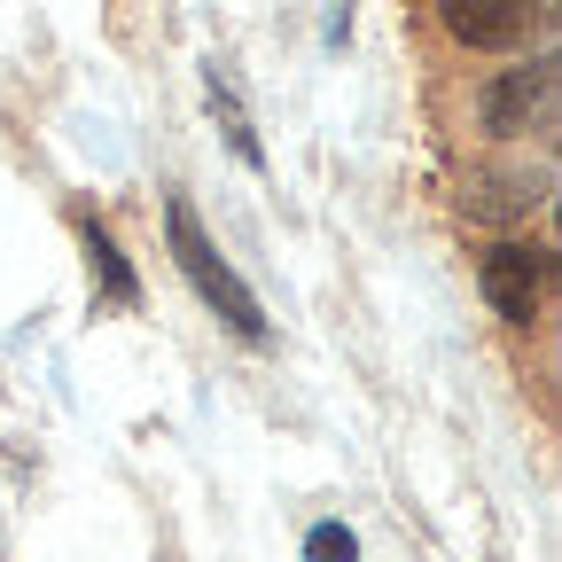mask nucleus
Returning a JSON list of instances; mask_svg holds the SVG:
<instances>
[{
    "mask_svg": "<svg viewBox=\"0 0 562 562\" xmlns=\"http://www.w3.org/2000/svg\"><path fill=\"white\" fill-rule=\"evenodd\" d=\"M165 250H172V266H180V281L220 313L243 344H266V305L250 297V281L227 266V250L211 243V227L195 220V203L188 195H165Z\"/></svg>",
    "mask_w": 562,
    "mask_h": 562,
    "instance_id": "obj_1",
    "label": "nucleus"
},
{
    "mask_svg": "<svg viewBox=\"0 0 562 562\" xmlns=\"http://www.w3.org/2000/svg\"><path fill=\"white\" fill-rule=\"evenodd\" d=\"M476 110H484V133L492 140H547L554 133V110H562V63L554 55H531V63L501 70Z\"/></svg>",
    "mask_w": 562,
    "mask_h": 562,
    "instance_id": "obj_2",
    "label": "nucleus"
},
{
    "mask_svg": "<svg viewBox=\"0 0 562 562\" xmlns=\"http://www.w3.org/2000/svg\"><path fill=\"white\" fill-rule=\"evenodd\" d=\"M438 24H446L461 47H501V55H524L554 16H547V0H446Z\"/></svg>",
    "mask_w": 562,
    "mask_h": 562,
    "instance_id": "obj_3",
    "label": "nucleus"
},
{
    "mask_svg": "<svg viewBox=\"0 0 562 562\" xmlns=\"http://www.w3.org/2000/svg\"><path fill=\"white\" fill-rule=\"evenodd\" d=\"M547 250H531V243H492L484 250V266H476V281H484V305L501 313V321H531L539 313V297H547Z\"/></svg>",
    "mask_w": 562,
    "mask_h": 562,
    "instance_id": "obj_4",
    "label": "nucleus"
},
{
    "mask_svg": "<svg viewBox=\"0 0 562 562\" xmlns=\"http://www.w3.org/2000/svg\"><path fill=\"white\" fill-rule=\"evenodd\" d=\"M203 102H211V117H220V133H227V149H235V165L266 172V149H258V125H250V110H243V94H235V79H227L220 63L203 70Z\"/></svg>",
    "mask_w": 562,
    "mask_h": 562,
    "instance_id": "obj_5",
    "label": "nucleus"
},
{
    "mask_svg": "<svg viewBox=\"0 0 562 562\" xmlns=\"http://www.w3.org/2000/svg\"><path fill=\"white\" fill-rule=\"evenodd\" d=\"M79 243H87V258H94V281H102V297L110 305H140V281H133V258L117 250V235L94 220V211H79Z\"/></svg>",
    "mask_w": 562,
    "mask_h": 562,
    "instance_id": "obj_6",
    "label": "nucleus"
},
{
    "mask_svg": "<svg viewBox=\"0 0 562 562\" xmlns=\"http://www.w3.org/2000/svg\"><path fill=\"white\" fill-rule=\"evenodd\" d=\"M305 562H360V539H351L344 524H313L305 531Z\"/></svg>",
    "mask_w": 562,
    "mask_h": 562,
    "instance_id": "obj_7",
    "label": "nucleus"
}]
</instances>
